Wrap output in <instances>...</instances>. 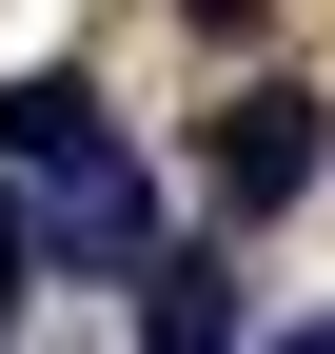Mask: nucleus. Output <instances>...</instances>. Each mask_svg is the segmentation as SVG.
I'll return each instance as SVG.
<instances>
[{
  "mask_svg": "<svg viewBox=\"0 0 335 354\" xmlns=\"http://www.w3.org/2000/svg\"><path fill=\"white\" fill-rule=\"evenodd\" d=\"M276 354H335V315H296V335H276Z\"/></svg>",
  "mask_w": 335,
  "mask_h": 354,
  "instance_id": "obj_7",
  "label": "nucleus"
},
{
  "mask_svg": "<svg viewBox=\"0 0 335 354\" xmlns=\"http://www.w3.org/2000/svg\"><path fill=\"white\" fill-rule=\"evenodd\" d=\"M178 20H197V39H257V0H178Z\"/></svg>",
  "mask_w": 335,
  "mask_h": 354,
  "instance_id": "obj_6",
  "label": "nucleus"
},
{
  "mask_svg": "<svg viewBox=\"0 0 335 354\" xmlns=\"http://www.w3.org/2000/svg\"><path fill=\"white\" fill-rule=\"evenodd\" d=\"M20 236L60 256V276H138V256H158V197H138V158H118V138H79V158L20 177Z\"/></svg>",
  "mask_w": 335,
  "mask_h": 354,
  "instance_id": "obj_2",
  "label": "nucleus"
},
{
  "mask_svg": "<svg viewBox=\"0 0 335 354\" xmlns=\"http://www.w3.org/2000/svg\"><path fill=\"white\" fill-rule=\"evenodd\" d=\"M138 354H237V276L217 256H178V236L138 256Z\"/></svg>",
  "mask_w": 335,
  "mask_h": 354,
  "instance_id": "obj_3",
  "label": "nucleus"
},
{
  "mask_svg": "<svg viewBox=\"0 0 335 354\" xmlns=\"http://www.w3.org/2000/svg\"><path fill=\"white\" fill-rule=\"evenodd\" d=\"M316 158H335V99H316V79H237V99L197 118V197H217V216H296Z\"/></svg>",
  "mask_w": 335,
  "mask_h": 354,
  "instance_id": "obj_1",
  "label": "nucleus"
},
{
  "mask_svg": "<svg viewBox=\"0 0 335 354\" xmlns=\"http://www.w3.org/2000/svg\"><path fill=\"white\" fill-rule=\"evenodd\" d=\"M79 138H118L99 79H0V177H39V158H79Z\"/></svg>",
  "mask_w": 335,
  "mask_h": 354,
  "instance_id": "obj_4",
  "label": "nucleus"
},
{
  "mask_svg": "<svg viewBox=\"0 0 335 354\" xmlns=\"http://www.w3.org/2000/svg\"><path fill=\"white\" fill-rule=\"evenodd\" d=\"M39 295V236H20V177H0V315Z\"/></svg>",
  "mask_w": 335,
  "mask_h": 354,
  "instance_id": "obj_5",
  "label": "nucleus"
}]
</instances>
